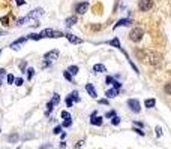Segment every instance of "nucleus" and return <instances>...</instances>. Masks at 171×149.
Here are the masks:
<instances>
[{"mask_svg":"<svg viewBox=\"0 0 171 149\" xmlns=\"http://www.w3.org/2000/svg\"><path fill=\"white\" fill-rule=\"evenodd\" d=\"M44 14V9L42 8H36L35 11H32L29 15H26L24 18H21V20H18L17 21V26H23L24 23H27V21H30V20H36L38 17H41Z\"/></svg>","mask_w":171,"mask_h":149,"instance_id":"f257e3e1","label":"nucleus"},{"mask_svg":"<svg viewBox=\"0 0 171 149\" xmlns=\"http://www.w3.org/2000/svg\"><path fill=\"white\" fill-rule=\"evenodd\" d=\"M39 36H41V39H44V37H54L56 39V37H63L65 33H62L59 30H53V29H45L39 33Z\"/></svg>","mask_w":171,"mask_h":149,"instance_id":"f03ea898","label":"nucleus"},{"mask_svg":"<svg viewBox=\"0 0 171 149\" xmlns=\"http://www.w3.org/2000/svg\"><path fill=\"white\" fill-rule=\"evenodd\" d=\"M143 36H144V32H143V29H140V27L132 29L131 33H129V39H131L132 42H140V40L143 39Z\"/></svg>","mask_w":171,"mask_h":149,"instance_id":"7ed1b4c3","label":"nucleus"},{"mask_svg":"<svg viewBox=\"0 0 171 149\" xmlns=\"http://www.w3.org/2000/svg\"><path fill=\"white\" fill-rule=\"evenodd\" d=\"M128 106L134 113H140L141 112V104H140V101L137 98H129L128 100Z\"/></svg>","mask_w":171,"mask_h":149,"instance_id":"20e7f679","label":"nucleus"},{"mask_svg":"<svg viewBox=\"0 0 171 149\" xmlns=\"http://www.w3.org/2000/svg\"><path fill=\"white\" fill-rule=\"evenodd\" d=\"M138 6H140V9L141 11H150L152 8H153V0H140V3H138Z\"/></svg>","mask_w":171,"mask_h":149,"instance_id":"39448f33","label":"nucleus"},{"mask_svg":"<svg viewBox=\"0 0 171 149\" xmlns=\"http://www.w3.org/2000/svg\"><path fill=\"white\" fill-rule=\"evenodd\" d=\"M57 57H59V51H57V49H53V51H48V52L44 55V60L53 63L54 60H57Z\"/></svg>","mask_w":171,"mask_h":149,"instance_id":"423d86ee","label":"nucleus"},{"mask_svg":"<svg viewBox=\"0 0 171 149\" xmlns=\"http://www.w3.org/2000/svg\"><path fill=\"white\" fill-rule=\"evenodd\" d=\"M87 9H89V3H87V2H83V3H78V5H77L75 12L80 14V15H83V14L87 12Z\"/></svg>","mask_w":171,"mask_h":149,"instance_id":"0eeeda50","label":"nucleus"},{"mask_svg":"<svg viewBox=\"0 0 171 149\" xmlns=\"http://www.w3.org/2000/svg\"><path fill=\"white\" fill-rule=\"evenodd\" d=\"M65 37H66L71 43H74V45H77V43H83V39L77 37V36H75V34H72V33H66V34H65Z\"/></svg>","mask_w":171,"mask_h":149,"instance_id":"6e6552de","label":"nucleus"},{"mask_svg":"<svg viewBox=\"0 0 171 149\" xmlns=\"http://www.w3.org/2000/svg\"><path fill=\"white\" fill-rule=\"evenodd\" d=\"M129 24H132V20H131V18H123V20L117 21V23L114 24V27H113V29H119V27H126V26H129Z\"/></svg>","mask_w":171,"mask_h":149,"instance_id":"1a4fd4ad","label":"nucleus"},{"mask_svg":"<svg viewBox=\"0 0 171 149\" xmlns=\"http://www.w3.org/2000/svg\"><path fill=\"white\" fill-rule=\"evenodd\" d=\"M26 42H27V37H20V39H17L15 42L11 43V48H12V49H20V46H21L23 43H26Z\"/></svg>","mask_w":171,"mask_h":149,"instance_id":"9d476101","label":"nucleus"},{"mask_svg":"<svg viewBox=\"0 0 171 149\" xmlns=\"http://www.w3.org/2000/svg\"><path fill=\"white\" fill-rule=\"evenodd\" d=\"M86 91L89 92V95L90 97H93V98H96L98 97V92H96V90H95V87L92 85V84H87L86 85Z\"/></svg>","mask_w":171,"mask_h":149,"instance_id":"9b49d317","label":"nucleus"},{"mask_svg":"<svg viewBox=\"0 0 171 149\" xmlns=\"http://www.w3.org/2000/svg\"><path fill=\"white\" fill-rule=\"evenodd\" d=\"M77 21H78V20H77V17H75V15L68 17V18L65 20V26H66V27H72V26H75V24H77Z\"/></svg>","mask_w":171,"mask_h":149,"instance_id":"f8f14e48","label":"nucleus"},{"mask_svg":"<svg viewBox=\"0 0 171 149\" xmlns=\"http://www.w3.org/2000/svg\"><path fill=\"white\" fill-rule=\"evenodd\" d=\"M102 122H104V121H102V118H101V116H92V118H90V124H92V125L101 127V125H102Z\"/></svg>","mask_w":171,"mask_h":149,"instance_id":"ddd939ff","label":"nucleus"},{"mask_svg":"<svg viewBox=\"0 0 171 149\" xmlns=\"http://www.w3.org/2000/svg\"><path fill=\"white\" fill-rule=\"evenodd\" d=\"M107 43H108V45H111V46H114V48H119V49H123V48H122V45H120V40H119L117 37H114V39H111V40H108Z\"/></svg>","mask_w":171,"mask_h":149,"instance_id":"4468645a","label":"nucleus"},{"mask_svg":"<svg viewBox=\"0 0 171 149\" xmlns=\"http://www.w3.org/2000/svg\"><path fill=\"white\" fill-rule=\"evenodd\" d=\"M93 72L95 73H104V72H107V67L104 64H95L93 66Z\"/></svg>","mask_w":171,"mask_h":149,"instance_id":"2eb2a0df","label":"nucleus"},{"mask_svg":"<svg viewBox=\"0 0 171 149\" xmlns=\"http://www.w3.org/2000/svg\"><path fill=\"white\" fill-rule=\"evenodd\" d=\"M105 95H107L108 98H114V97H117V95H119V90H116V88L108 90V91H105Z\"/></svg>","mask_w":171,"mask_h":149,"instance_id":"dca6fc26","label":"nucleus"},{"mask_svg":"<svg viewBox=\"0 0 171 149\" xmlns=\"http://www.w3.org/2000/svg\"><path fill=\"white\" fill-rule=\"evenodd\" d=\"M18 140H20V136H18L17 133H12V134L8 136V142H9V143H17Z\"/></svg>","mask_w":171,"mask_h":149,"instance_id":"f3484780","label":"nucleus"},{"mask_svg":"<svg viewBox=\"0 0 171 149\" xmlns=\"http://www.w3.org/2000/svg\"><path fill=\"white\" fill-rule=\"evenodd\" d=\"M155 104H156V100H155V98H147V100L144 101V106H146L147 109H152V107H155Z\"/></svg>","mask_w":171,"mask_h":149,"instance_id":"a211bd4d","label":"nucleus"},{"mask_svg":"<svg viewBox=\"0 0 171 149\" xmlns=\"http://www.w3.org/2000/svg\"><path fill=\"white\" fill-rule=\"evenodd\" d=\"M69 97L72 98V101H75V103H78L81 98H80V95H78V91H72L71 94H69Z\"/></svg>","mask_w":171,"mask_h":149,"instance_id":"6ab92c4d","label":"nucleus"},{"mask_svg":"<svg viewBox=\"0 0 171 149\" xmlns=\"http://www.w3.org/2000/svg\"><path fill=\"white\" fill-rule=\"evenodd\" d=\"M68 72L74 76V75H77V73L80 72V69H78V66H69V67H68Z\"/></svg>","mask_w":171,"mask_h":149,"instance_id":"aec40b11","label":"nucleus"},{"mask_svg":"<svg viewBox=\"0 0 171 149\" xmlns=\"http://www.w3.org/2000/svg\"><path fill=\"white\" fill-rule=\"evenodd\" d=\"M50 101H51L54 106H56V104H59V101H60V95H59L57 92H56V94H53V97H51V100H50Z\"/></svg>","mask_w":171,"mask_h":149,"instance_id":"412c9836","label":"nucleus"},{"mask_svg":"<svg viewBox=\"0 0 171 149\" xmlns=\"http://www.w3.org/2000/svg\"><path fill=\"white\" fill-rule=\"evenodd\" d=\"M26 75H27V79L30 81V79L33 78V75H35V70H33V67H29V69H26Z\"/></svg>","mask_w":171,"mask_h":149,"instance_id":"4be33fe9","label":"nucleus"},{"mask_svg":"<svg viewBox=\"0 0 171 149\" xmlns=\"http://www.w3.org/2000/svg\"><path fill=\"white\" fill-rule=\"evenodd\" d=\"M53 109H54V104H53L51 101H48V104H47V112H45V115L48 116V115L51 113V110H53Z\"/></svg>","mask_w":171,"mask_h":149,"instance_id":"5701e85b","label":"nucleus"},{"mask_svg":"<svg viewBox=\"0 0 171 149\" xmlns=\"http://www.w3.org/2000/svg\"><path fill=\"white\" fill-rule=\"evenodd\" d=\"M71 125H72V119H65V121L62 122V127H63V128H69Z\"/></svg>","mask_w":171,"mask_h":149,"instance_id":"b1692460","label":"nucleus"},{"mask_svg":"<svg viewBox=\"0 0 171 149\" xmlns=\"http://www.w3.org/2000/svg\"><path fill=\"white\" fill-rule=\"evenodd\" d=\"M27 39H32V40H39V39H41V36H39V34H36V33H30V34L27 36Z\"/></svg>","mask_w":171,"mask_h":149,"instance_id":"393cba45","label":"nucleus"},{"mask_svg":"<svg viewBox=\"0 0 171 149\" xmlns=\"http://www.w3.org/2000/svg\"><path fill=\"white\" fill-rule=\"evenodd\" d=\"M63 76H65V79H66V81L72 82V75H71V73H69L68 70H65V72H63Z\"/></svg>","mask_w":171,"mask_h":149,"instance_id":"a878e982","label":"nucleus"},{"mask_svg":"<svg viewBox=\"0 0 171 149\" xmlns=\"http://www.w3.org/2000/svg\"><path fill=\"white\" fill-rule=\"evenodd\" d=\"M105 82H107L108 85H114V84H116V79H114L113 76H107V79H105Z\"/></svg>","mask_w":171,"mask_h":149,"instance_id":"bb28decb","label":"nucleus"},{"mask_svg":"<svg viewBox=\"0 0 171 149\" xmlns=\"http://www.w3.org/2000/svg\"><path fill=\"white\" fill-rule=\"evenodd\" d=\"M60 115H62V118H63V119H71V118H72V116H71V113H69V112H66V110H63Z\"/></svg>","mask_w":171,"mask_h":149,"instance_id":"cd10ccee","label":"nucleus"},{"mask_svg":"<svg viewBox=\"0 0 171 149\" xmlns=\"http://www.w3.org/2000/svg\"><path fill=\"white\" fill-rule=\"evenodd\" d=\"M6 81H8V84H14L15 82V76L14 75H8L6 76Z\"/></svg>","mask_w":171,"mask_h":149,"instance_id":"c85d7f7f","label":"nucleus"},{"mask_svg":"<svg viewBox=\"0 0 171 149\" xmlns=\"http://www.w3.org/2000/svg\"><path fill=\"white\" fill-rule=\"evenodd\" d=\"M111 124H113V125H119V124H120V118H119V116L116 115V116H114V118L111 119Z\"/></svg>","mask_w":171,"mask_h":149,"instance_id":"c756f323","label":"nucleus"},{"mask_svg":"<svg viewBox=\"0 0 171 149\" xmlns=\"http://www.w3.org/2000/svg\"><path fill=\"white\" fill-rule=\"evenodd\" d=\"M23 82H24V79H23V78H17L14 84H15L17 87H21V85H23Z\"/></svg>","mask_w":171,"mask_h":149,"instance_id":"7c9ffc66","label":"nucleus"},{"mask_svg":"<svg viewBox=\"0 0 171 149\" xmlns=\"http://www.w3.org/2000/svg\"><path fill=\"white\" fill-rule=\"evenodd\" d=\"M62 128H63L62 125H57V127L53 130V133H54V134H62Z\"/></svg>","mask_w":171,"mask_h":149,"instance_id":"2f4dec72","label":"nucleus"},{"mask_svg":"<svg viewBox=\"0 0 171 149\" xmlns=\"http://www.w3.org/2000/svg\"><path fill=\"white\" fill-rule=\"evenodd\" d=\"M114 116H116V112L114 110H110V112L105 113V118H114Z\"/></svg>","mask_w":171,"mask_h":149,"instance_id":"473e14b6","label":"nucleus"},{"mask_svg":"<svg viewBox=\"0 0 171 149\" xmlns=\"http://www.w3.org/2000/svg\"><path fill=\"white\" fill-rule=\"evenodd\" d=\"M72 104H74V101H72V98L68 95V97H66V106H68V107H71Z\"/></svg>","mask_w":171,"mask_h":149,"instance_id":"72a5a7b5","label":"nucleus"},{"mask_svg":"<svg viewBox=\"0 0 171 149\" xmlns=\"http://www.w3.org/2000/svg\"><path fill=\"white\" fill-rule=\"evenodd\" d=\"M132 131H135V133H137V134H140V136H144V131H143V128H137V127H135Z\"/></svg>","mask_w":171,"mask_h":149,"instance_id":"f704fd0d","label":"nucleus"},{"mask_svg":"<svg viewBox=\"0 0 171 149\" xmlns=\"http://www.w3.org/2000/svg\"><path fill=\"white\" fill-rule=\"evenodd\" d=\"M165 92H167V94H170V95H171V82H170V84H167V85H165Z\"/></svg>","mask_w":171,"mask_h":149,"instance_id":"c9c22d12","label":"nucleus"},{"mask_svg":"<svg viewBox=\"0 0 171 149\" xmlns=\"http://www.w3.org/2000/svg\"><path fill=\"white\" fill-rule=\"evenodd\" d=\"M155 131H156V136H158V137H161V136H162V128H161V127H156V128H155Z\"/></svg>","mask_w":171,"mask_h":149,"instance_id":"e433bc0d","label":"nucleus"},{"mask_svg":"<svg viewBox=\"0 0 171 149\" xmlns=\"http://www.w3.org/2000/svg\"><path fill=\"white\" fill-rule=\"evenodd\" d=\"M84 145V140H80L77 145H75V149H81V146Z\"/></svg>","mask_w":171,"mask_h":149,"instance_id":"4c0bfd02","label":"nucleus"},{"mask_svg":"<svg viewBox=\"0 0 171 149\" xmlns=\"http://www.w3.org/2000/svg\"><path fill=\"white\" fill-rule=\"evenodd\" d=\"M20 69L26 72V61H21V64H20Z\"/></svg>","mask_w":171,"mask_h":149,"instance_id":"58836bf2","label":"nucleus"},{"mask_svg":"<svg viewBox=\"0 0 171 149\" xmlns=\"http://www.w3.org/2000/svg\"><path fill=\"white\" fill-rule=\"evenodd\" d=\"M99 104H108V100L107 98H101L99 100Z\"/></svg>","mask_w":171,"mask_h":149,"instance_id":"ea45409f","label":"nucleus"},{"mask_svg":"<svg viewBox=\"0 0 171 149\" xmlns=\"http://www.w3.org/2000/svg\"><path fill=\"white\" fill-rule=\"evenodd\" d=\"M134 125H137V127H140V128H143V127H144V124H143V122H138V121H135V122H134Z\"/></svg>","mask_w":171,"mask_h":149,"instance_id":"a19ab883","label":"nucleus"},{"mask_svg":"<svg viewBox=\"0 0 171 149\" xmlns=\"http://www.w3.org/2000/svg\"><path fill=\"white\" fill-rule=\"evenodd\" d=\"M15 3H17V5H20V6H23L26 2H24V0H15Z\"/></svg>","mask_w":171,"mask_h":149,"instance_id":"79ce46f5","label":"nucleus"},{"mask_svg":"<svg viewBox=\"0 0 171 149\" xmlns=\"http://www.w3.org/2000/svg\"><path fill=\"white\" fill-rule=\"evenodd\" d=\"M50 64H51V63H50V61H47V60H45V61H44V63H42V64H41V66H42V67H48V66H50Z\"/></svg>","mask_w":171,"mask_h":149,"instance_id":"37998d69","label":"nucleus"},{"mask_svg":"<svg viewBox=\"0 0 171 149\" xmlns=\"http://www.w3.org/2000/svg\"><path fill=\"white\" fill-rule=\"evenodd\" d=\"M50 146H51V145H50V143H47V145H42V146H39V149H48Z\"/></svg>","mask_w":171,"mask_h":149,"instance_id":"c03bdc74","label":"nucleus"},{"mask_svg":"<svg viewBox=\"0 0 171 149\" xmlns=\"http://www.w3.org/2000/svg\"><path fill=\"white\" fill-rule=\"evenodd\" d=\"M0 21H2L3 24H8V17H3L2 20H0Z\"/></svg>","mask_w":171,"mask_h":149,"instance_id":"a18cd8bd","label":"nucleus"},{"mask_svg":"<svg viewBox=\"0 0 171 149\" xmlns=\"http://www.w3.org/2000/svg\"><path fill=\"white\" fill-rule=\"evenodd\" d=\"M3 75H6V70L5 69H0V78H2Z\"/></svg>","mask_w":171,"mask_h":149,"instance_id":"49530a36","label":"nucleus"},{"mask_svg":"<svg viewBox=\"0 0 171 149\" xmlns=\"http://www.w3.org/2000/svg\"><path fill=\"white\" fill-rule=\"evenodd\" d=\"M63 148H66V143H65V142L60 143V149H63Z\"/></svg>","mask_w":171,"mask_h":149,"instance_id":"de8ad7c7","label":"nucleus"},{"mask_svg":"<svg viewBox=\"0 0 171 149\" xmlns=\"http://www.w3.org/2000/svg\"><path fill=\"white\" fill-rule=\"evenodd\" d=\"M0 85H2V79H0Z\"/></svg>","mask_w":171,"mask_h":149,"instance_id":"09e8293b","label":"nucleus"},{"mask_svg":"<svg viewBox=\"0 0 171 149\" xmlns=\"http://www.w3.org/2000/svg\"><path fill=\"white\" fill-rule=\"evenodd\" d=\"M0 54H2V49H0Z\"/></svg>","mask_w":171,"mask_h":149,"instance_id":"8fccbe9b","label":"nucleus"},{"mask_svg":"<svg viewBox=\"0 0 171 149\" xmlns=\"http://www.w3.org/2000/svg\"><path fill=\"white\" fill-rule=\"evenodd\" d=\"M17 149H21V148H17Z\"/></svg>","mask_w":171,"mask_h":149,"instance_id":"3c124183","label":"nucleus"},{"mask_svg":"<svg viewBox=\"0 0 171 149\" xmlns=\"http://www.w3.org/2000/svg\"><path fill=\"white\" fill-rule=\"evenodd\" d=\"M0 131H2V130H0Z\"/></svg>","mask_w":171,"mask_h":149,"instance_id":"603ef678","label":"nucleus"}]
</instances>
